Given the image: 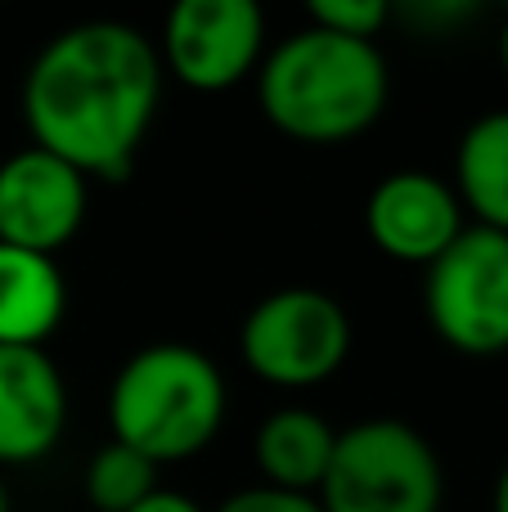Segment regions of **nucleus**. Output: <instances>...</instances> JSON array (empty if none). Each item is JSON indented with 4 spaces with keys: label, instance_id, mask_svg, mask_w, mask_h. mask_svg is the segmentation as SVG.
Returning <instances> with one entry per match:
<instances>
[{
    "label": "nucleus",
    "instance_id": "obj_1",
    "mask_svg": "<svg viewBox=\"0 0 508 512\" xmlns=\"http://www.w3.org/2000/svg\"><path fill=\"white\" fill-rule=\"evenodd\" d=\"M158 99V45L131 23L90 18L41 45L23 77V122L36 149L86 180H126Z\"/></svg>",
    "mask_w": 508,
    "mask_h": 512
},
{
    "label": "nucleus",
    "instance_id": "obj_2",
    "mask_svg": "<svg viewBox=\"0 0 508 512\" xmlns=\"http://www.w3.org/2000/svg\"><path fill=\"white\" fill-rule=\"evenodd\" d=\"M392 77L374 41H347L324 27L284 36L257 68L266 122L297 144H347L383 117Z\"/></svg>",
    "mask_w": 508,
    "mask_h": 512
},
{
    "label": "nucleus",
    "instance_id": "obj_3",
    "mask_svg": "<svg viewBox=\"0 0 508 512\" xmlns=\"http://www.w3.org/2000/svg\"><path fill=\"white\" fill-rule=\"evenodd\" d=\"M225 423V378L212 355L185 342L135 351L108 387L113 441L131 445L149 463L194 459Z\"/></svg>",
    "mask_w": 508,
    "mask_h": 512
},
{
    "label": "nucleus",
    "instance_id": "obj_4",
    "mask_svg": "<svg viewBox=\"0 0 508 512\" xmlns=\"http://www.w3.org/2000/svg\"><path fill=\"white\" fill-rule=\"evenodd\" d=\"M324 512H441L446 472L428 436L401 418H365L338 432L315 490Z\"/></svg>",
    "mask_w": 508,
    "mask_h": 512
},
{
    "label": "nucleus",
    "instance_id": "obj_5",
    "mask_svg": "<svg viewBox=\"0 0 508 512\" xmlns=\"http://www.w3.org/2000/svg\"><path fill=\"white\" fill-rule=\"evenodd\" d=\"M239 355L270 387H320L347 364L351 319L320 288H279L243 315Z\"/></svg>",
    "mask_w": 508,
    "mask_h": 512
},
{
    "label": "nucleus",
    "instance_id": "obj_6",
    "mask_svg": "<svg viewBox=\"0 0 508 512\" xmlns=\"http://www.w3.org/2000/svg\"><path fill=\"white\" fill-rule=\"evenodd\" d=\"M428 324L450 351L486 360L508 351V234L468 225L423 279Z\"/></svg>",
    "mask_w": 508,
    "mask_h": 512
},
{
    "label": "nucleus",
    "instance_id": "obj_7",
    "mask_svg": "<svg viewBox=\"0 0 508 512\" xmlns=\"http://www.w3.org/2000/svg\"><path fill=\"white\" fill-rule=\"evenodd\" d=\"M266 59V14L252 0H180L167 9L158 41L162 77L198 95L248 81Z\"/></svg>",
    "mask_w": 508,
    "mask_h": 512
},
{
    "label": "nucleus",
    "instance_id": "obj_8",
    "mask_svg": "<svg viewBox=\"0 0 508 512\" xmlns=\"http://www.w3.org/2000/svg\"><path fill=\"white\" fill-rule=\"evenodd\" d=\"M90 180L45 149H18L0 162V243L54 256L77 239Z\"/></svg>",
    "mask_w": 508,
    "mask_h": 512
},
{
    "label": "nucleus",
    "instance_id": "obj_9",
    "mask_svg": "<svg viewBox=\"0 0 508 512\" xmlns=\"http://www.w3.org/2000/svg\"><path fill=\"white\" fill-rule=\"evenodd\" d=\"M365 230L383 256L428 270L468 225L450 180L432 171H392L365 198Z\"/></svg>",
    "mask_w": 508,
    "mask_h": 512
},
{
    "label": "nucleus",
    "instance_id": "obj_10",
    "mask_svg": "<svg viewBox=\"0 0 508 512\" xmlns=\"http://www.w3.org/2000/svg\"><path fill=\"white\" fill-rule=\"evenodd\" d=\"M63 423L68 387L45 346H0V468L45 459Z\"/></svg>",
    "mask_w": 508,
    "mask_h": 512
},
{
    "label": "nucleus",
    "instance_id": "obj_11",
    "mask_svg": "<svg viewBox=\"0 0 508 512\" xmlns=\"http://www.w3.org/2000/svg\"><path fill=\"white\" fill-rule=\"evenodd\" d=\"M68 310L54 256L0 243V346H45Z\"/></svg>",
    "mask_w": 508,
    "mask_h": 512
},
{
    "label": "nucleus",
    "instance_id": "obj_12",
    "mask_svg": "<svg viewBox=\"0 0 508 512\" xmlns=\"http://www.w3.org/2000/svg\"><path fill=\"white\" fill-rule=\"evenodd\" d=\"M333 445H338V427L329 418H320L315 409H302V405L275 409L257 427V441H252L261 486L315 495L333 463Z\"/></svg>",
    "mask_w": 508,
    "mask_h": 512
},
{
    "label": "nucleus",
    "instance_id": "obj_13",
    "mask_svg": "<svg viewBox=\"0 0 508 512\" xmlns=\"http://www.w3.org/2000/svg\"><path fill=\"white\" fill-rule=\"evenodd\" d=\"M455 194L473 225L508 234V108L482 113L459 135Z\"/></svg>",
    "mask_w": 508,
    "mask_h": 512
},
{
    "label": "nucleus",
    "instance_id": "obj_14",
    "mask_svg": "<svg viewBox=\"0 0 508 512\" xmlns=\"http://www.w3.org/2000/svg\"><path fill=\"white\" fill-rule=\"evenodd\" d=\"M153 490H158V463L122 441H108L86 468V499L95 512H131Z\"/></svg>",
    "mask_w": 508,
    "mask_h": 512
},
{
    "label": "nucleus",
    "instance_id": "obj_15",
    "mask_svg": "<svg viewBox=\"0 0 508 512\" xmlns=\"http://www.w3.org/2000/svg\"><path fill=\"white\" fill-rule=\"evenodd\" d=\"M387 23H392L387 0H315L311 5V27H324L347 41H378Z\"/></svg>",
    "mask_w": 508,
    "mask_h": 512
},
{
    "label": "nucleus",
    "instance_id": "obj_16",
    "mask_svg": "<svg viewBox=\"0 0 508 512\" xmlns=\"http://www.w3.org/2000/svg\"><path fill=\"white\" fill-rule=\"evenodd\" d=\"M216 512H324L315 495H297V490H275V486H248L234 490Z\"/></svg>",
    "mask_w": 508,
    "mask_h": 512
},
{
    "label": "nucleus",
    "instance_id": "obj_17",
    "mask_svg": "<svg viewBox=\"0 0 508 512\" xmlns=\"http://www.w3.org/2000/svg\"><path fill=\"white\" fill-rule=\"evenodd\" d=\"M131 512H207V508L198 504V499L180 495V490H162V486H158L140 508H131Z\"/></svg>",
    "mask_w": 508,
    "mask_h": 512
},
{
    "label": "nucleus",
    "instance_id": "obj_18",
    "mask_svg": "<svg viewBox=\"0 0 508 512\" xmlns=\"http://www.w3.org/2000/svg\"><path fill=\"white\" fill-rule=\"evenodd\" d=\"M491 512H508V463H504L500 481H495V495H491Z\"/></svg>",
    "mask_w": 508,
    "mask_h": 512
},
{
    "label": "nucleus",
    "instance_id": "obj_19",
    "mask_svg": "<svg viewBox=\"0 0 508 512\" xmlns=\"http://www.w3.org/2000/svg\"><path fill=\"white\" fill-rule=\"evenodd\" d=\"M500 68H504V77H508V18H504V27H500Z\"/></svg>",
    "mask_w": 508,
    "mask_h": 512
},
{
    "label": "nucleus",
    "instance_id": "obj_20",
    "mask_svg": "<svg viewBox=\"0 0 508 512\" xmlns=\"http://www.w3.org/2000/svg\"><path fill=\"white\" fill-rule=\"evenodd\" d=\"M0 512H9V490H5V477H0Z\"/></svg>",
    "mask_w": 508,
    "mask_h": 512
}]
</instances>
